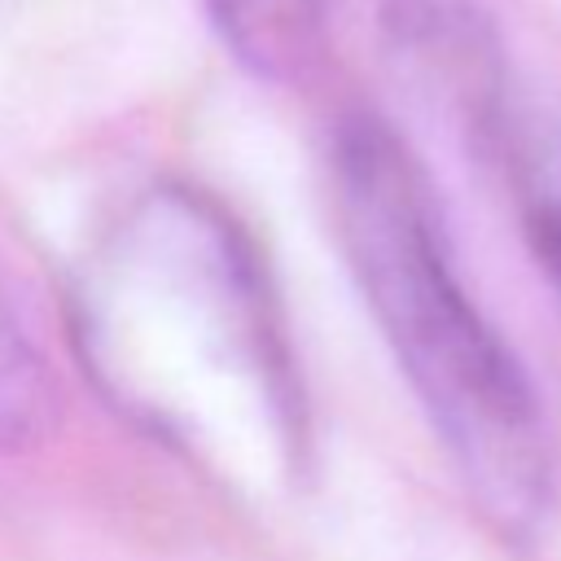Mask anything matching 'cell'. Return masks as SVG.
<instances>
[{
	"mask_svg": "<svg viewBox=\"0 0 561 561\" xmlns=\"http://www.w3.org/2000/svg\"><path fill=\"white\" fill-rule=\"evenodd\" d=\"M75 346L101 394L202 473L272 491L307 469V403L259 245L202 188L158 184L96 241Z\"/></svg>",
	"mask_w": 561,
	"mask_h": 561,
	"instance_id": "6da1fadb",
	"label": "cell"
},
{
	"mask_svg": "<svg viewBox=\"0 0 561 561\" xmlns=\"http://www.w3.org/2000/svg\"><path fill=\"white\" fill-rule=\"evenodd\" d=\"M329 197L351 276L473 513L526 543L552 508V430L522 359L456 272L421 162L390 123L346 114L329 145Z\"/></svg>",
	"mask_w": 561,
	"mask_h": 561,
	"instance_id": "7a4b0ae2",
	"label": "cell"
},
{
	"mask_svg": "<svg viewBox=\"0 0 561 561\" xmlns=\"http://www.w3.org/2000/svg\"><path fill=\"white\" fill-rule=\"evenodd\" d=\"M377 26L394 79L478 153H495L508 118V61L478 0H381Z\"/></svg>",
	"mask_w": 561,
	"mask_h": 561,
	"instance_id": "3957f363",
	"label": "cell"
},
{
	"mask_svg": "<svg viewBox=\"0 0 561 561\" xmlns=\"http://www.w3.org/2000/svg\"><path fill=\"white\" fill-rule=\"evenodd\" d=\"M219 44L272 83L302 79L324 48L333 0H202Z\"/></svg>",
	"mask_w": 561,
	"mask_h": 561,
	"instance_id": "277c9868",
	"label": "cell"
},
{
	"mask_svg": "<svg viewBox=\"0 0 561 561\" xmlns=\"http://www.w3.org/2000/svg\"><path fill=\"white\" fill-rule=\"evenodd\" d=\"M491 158L504 167L522 232L561 298V123H543L517 110Z\"/></svg>",
	"mask_w": 561,
	"mask_h": 561,
	"instance_id": "5b68a950",
	"label": "cell"
},
{
	"mask_svg": "<svg viewBox=\"0 0 561 561\" xmlns=\"http://www.w3.org/2000/svg\"><path fill=\"white\" fill-rule=\"evenodd\" d=\"M57 421L53 373L0 285V451L35 447Z\"/></svg>",
	"mask_w": 561,
	"mask_h": 561,
	"instance_id": "8992f818",
	"label": "cell"
}]
</instances>
